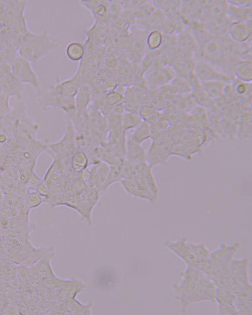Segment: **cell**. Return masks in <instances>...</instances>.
<instances>
[{"label":"cell","mask_w":252,"mask_h":315,"mask_svg":"<svg viewBox=\"0 0 252 315\" xmlns=\"http://www.w3.org/2000/svg\"><path fill=\"white\" fill-rule=\"evenodd\" d=\"M152 133L151 125L142 121L135 128L132 134L131 138L135 142L140 144L150 137Z\"/></svg>","instance_id":"cell-14"},{"label":"cell","mask_w":252,"mask_h":315,"mask_svg":"<svg viewBox=\"0 0 252 315\" xmlns=\"http://www.w3.org/2000/svg\"><path fill=\"white\" fill-rule=\"evenodd\" d=\"M226 82L221 80H212L201 82L204 93L210 98H216L223 93L226 85Z\"/></svg>","instance_id":"cell-10"},{"label":"cell","mask_w":252,"mask_h":315,"mask_svg":"<svg viewBox=\"0 0 252 315\" xmlns=\"http://www.w3.org/2000/svg\"><path fill=\"white\" fill-rule=\"evenodd\" d=\"M108 61L106 62L107 65L109 66V67H114L115 66H117L118 63V62L117 59L113 57H109L108 59Z\"/></svg>","instance_id":"cell-25"},{"label":"cell","mask_w":252,"mask_h":315,"mask_svg":"<svg viewBox=\"0 0 252 315\" xmlns=\"http://www.w3.org/2000/svg\"><path fill=\"white\" fill-rule=\"evenodd\" d=\"M77 151L75 131L72 122H69L62 138L54 142L46 141V152L53 158L70 160Z\"/></svg>","instance_id":"cell-3"},{"label":"cell","mask_w":252,"mask_h":315,"mask_svg":"<svg viewBox=\"0 0 252 315\" xmlns=\"http://www.w3.org/2000/svg\"><path fill=\"white\" fill-rule=\"evenodd\" d=\"M10 96L5 93L0 94V115L8 114L11 111L9 102Z\"/></svg>","instance_id":"cell-21"},{"label":"cell","mask_w":252,"mask_h":315,"mask_svg":"<svg viewBox=\"0 0 252 315\" xmlns=\"http://www.w3.org/2000/svg\"><path fill=\"white\" fill-rule=\"evenodd\" d=\"M194 72L196 77L201 81L221 80L226 82L229 78L224 73L219 72L208 62L199 60L195 64Z\"/></svg>","instance_id":"cell-5"},{"label":"cell","mask_w":252,"mask_h":315,"mask_svg":"<svg viewBox=\"0 0 252 315\" xmlns=\"http://www.w3.org/2000/svg\"><path fill=\"white\" fill-rule=\"evenodd\" d=\"M43 202V197L35 190H31L29 192L26 199V203L30 210L39 207Z\"/></svg>","instance_id":"cell-19"},{"label":"cell","mask_w":252,"mask_h":315,"mask_svg":"<svg viewBox=\"0 0 252 315\" xmlns=\"http://www.w3.org/2000/svg\"><path fill=\"white\" fill-rule=\"evenodd\" d=\"M139 115L130 112L124 113L122 116V126L125 131L135 128L142 122Z\"/></svg>","instance_id":"cell-16"},{"label":"cell","mask_w":252,"mask_h":315,"mask_svg":"<svg viewBox=\"0 0 252 315\" xmlns=\"http://www.w3.org/2000/svg\"><path fill=\"white\" fill-rule=\"evenodd\" d=\"M172 87L174 91L179 94H187L192 90L189 82L185 78L180 77H175L172 80Z\"/></svg>","instance_id":"cell-17"},{"label":"cell","mask_w":252,"mask_h":315,"mask_svg":"<svg viewBox=\"0 0 252 315\" xmlns=\"http://www.w3.org/2000/svg\"><path fill=\"white\" fill-rule=\"evenodd\" d=\"M35 191L44 199L48 196L49 189L46 183L42 179L36 186Z\"/></svg>","instance_id":"cell-23"},{"label":"cell","mask_w":252,"mask_h":315,"mask_svg":"<svg viewBox=\"0 0 252 315\" xmlns=\"http://www.w3.org/2000/svg\"><path fill=\"white\" fill-rule=\"evenodd\" d=\"M89 164L88 156L83 151L77 150L71 157L70 165L74 172H82L89 166Z\"/></svg>","instance_id":"cell-11"},{"label":"cell","mask_w":252,"mask_h":315,"mask_svg":"<svg viewBox=\"0 0 252 315\" xmlns=\"http://www.w3.org/2000/svg\"><path fill=\"white\" fill-rule=\"evenodd\" d=\"M58 47L56 40L44 31L26 39L20 46L19 55L30 62H36Z\"/></svg>","instance_id":"cell-2"},{"label":"cell","mask_w":252,"mask_h":315,"mask_svg":"<svg viewBox=\"0 0 252 315\" xmlns=\"http://www.w3.org/2000/svg\"><path fill=\"white\" fill-rule=\"evenodd\" d=\"M5 198V193L0 188V210L3 206Z\"/></svg>","instance_id":"cell-27"},{"label":"cell","mask_w":252,"mask_h":315,"mask_svg":"<svg viewBox=\"0 0 252 315\" xmlns=\"http://www.w3.org/2000/svg\"><path fill=\"white\" fill-rule=\"evenodd\" d=\"M123 99V94L118 91H112L108 93L104 96V100L105 104L113 107L121 102Z\"/></svg>","instance_id":"cell-20"},{"label":"cell","mask_w":252,"mask_h":315,"mask_svg":"<svg viewBox=\"0 0 252 315\" xmlns=\"http://www.w3.org/2000/svg\"><path fill=\"white\" fill-rule=\"evenodd\" d=\"M203 51L205 55L209 59L218 60L223 54L222 43L220 39L217 38L210 39L204 43Z\"/></svg>","instance_id":"cell-9"},{"label":"cell","mask_w":252,"mask_h":315,"mask_svg":"<svg viewBox=\"0 0 252 315\" xmlns=\"http://www.w3.org/2000/svg\"><path fill=\"white\" fill-rule=\"evenodd\" d=\"M0 81L2 83L4 93L10 96H14L20 99L23 90L22 84L12 73L10 66H3L0 67Z\"/></svg>","instance_id":"cell-6"},{"label":"cell","mask_w":252,"mask_h":315,"mask_svg":"<svg viewBox=\"0 0 252 315\" xmlns=\"http://www.w3.org/2000/svg\"><path fill=\"white\" fill-rule=\"evenodd\" d=\"M41 180L42 179L36 174L35 172H34L29 179L26 186L30 190H35L36 186Z\"/></svg>","instance_id":"cell-22"},{"label":"cell","mask_w":252,"mask_h":315,"mask_svg":"<svg viewBox=\"0 0 252 315\" xmlns=\"http://www.w3.org/2000/svg\"><path fill=\"white\" fill-rule=\"evenodd\" d=\"M176 72L170 66L158 67L147 75V81L150 87L156 88L172 81L175 77Z\"/></svg>","instance_id":"cell-7"},{"label":"cell","mask_w":252,"mask_h":315,"mask_svg":"<svg viewBox=\"0 0 252 315\" xmlns=\"http://www.w3.org/2000/svg\"><path fill=\"white\" fill-rule=\"evenodd\" d=\"M228 8V14L233 21H248L251 19V7H240L229 4Z\"/></svg>","instance_id":"cell-13"},{"label":"cell","mask_w":252,"mask_h":315,"mask_svg":"<svg viewBox=\"0 0 252 315\" xmlns=\"http://www.w3.org/2000/svg\"><path fill=\"white\" fill-rule=\"evenodd\" d=\"M1 93H4L3 88L1 82L0 81V94Z\"/></svg>","instance_id":"cell-28"},{"label":"cell","mask_w":252,"mask_h":315,"mask_svg":"<svg viewBox=\"0 0 252 315\" xmlns=\"http://www.w3.org/2000/svg\"><path fill=\"white\" fill-rule=\"evenodd\" d=\"M228 2L230 4L240 7H251L252 1L237 0L228 1Z\"/></svg>","instance_id":"cell-24"},{"label":"cell","mask_w":252,"mask_h":315,"mask_svg":"<svg viewBox=\"0 0 252 315\" xmlns=\"http://www.w3.org/2000/svg\"><path fill=\"white\" fill-rule=\"evenodd\" d=\"M162 41L161 33L158 31L151 32L147 36V44L151 50H155L158 48Z\"/></svg>","instance_id":"cell-18"},{"label":"cell","mask_w":252,"mask_h":315,"mask_svg":"<svg viewBox=\"0 0 252 315\" xmlns=\"http://www.w3.org/2000/svg\"><path fill=\"white\" fill-rule=\"evenodd\" d=\"M229 31L232 38L238 42L247 40L251 34L249 21H233L230 25Z\"/></svg>","instance_id":"cell-8"},{"label":"cell","mask_w":252,"mask_h":315,"mask_svg":"<svg viewBox=\"0 0 252 315\" xmlns=\"http://www.w3.org/2000/svg\"><path fill=\"white\" fill-rule=\"evenodd\" d=\"M247 86L243 83H240L236 87V91L239 94H243L247 91Z\"/></svg>","instance_id":"cell-26"},{"label":"cell","mask_w":252,"mask_h":315,"mask_svg":"<svg viewBox=\"0 0 252 315\" xmlns=\"http://www.w3.org/2000/svg\"><path fill=\"white\" fill-rule=\"evenodd\" d=\"M237 78L243 82H251L252 78V62L251 60L241 61L236 69Z\"/></svg>","instance_id":"cell-12"},{"label":"cell","mask_w":252,"mask_h":315,"mask_svg":"<svg viewBox=\"0 0 252 315\" xmlns=\"http://www.w3.org/2000/svg\"><path fill=\"white\" fill-rule=\"evenodd\" d=\"M85 54V48L83 44L78 41L69 43L66 48L67 58L72 61H78L82 59Z\"/></svg>","instance_id":"cell-15"},{"label":"cell","mask_w":252,"mask_h":315,"mask_svg":"<svg viewBox=\"0 0 252 315\" xmlns=\"http://www.w3.org/2000/svg\"><path fill=\"white\" fill-rule=\"evenodd\" d=\"M39 125L19 101L8 114L0 115V168L19 158L38 142Z\"/></svg>","instance_id":"cell-1"},{"label":"cell","mask_w":252,"mask_h":315,"mask_svg":"<svg viewBox=\"0 0 252 315\" xmlns=\"http://www.w3.org/2000/svg\"><path fill=\"white\" fill-rule=\"evenodd\" d=\"M10 69L13 74L22 84H28L31 85L40 94L39 80L30 61L18 55L12 61Z\"/></svg>","instance_id":"cell-4"}]
</instances>
